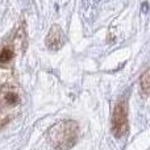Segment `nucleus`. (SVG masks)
<instances>
[{"label":"nucleus","instance_id":"nucleus-2","mask_svg":"<svg viewBox=\"0 0 150 150\" xmlns=\"http://www.w3.org/2000/svg\"><path fill=\"white\" fill-rule=\"evenodd\" d=\"M129 124H128V105L125 101H120L116 105L112 117V130L116 137H122L128 133Z\"/></svg>","mask_w":150,"mask_h":150},{"label":"nucleus","instance_id":"nucleus-6","mask_svg":"<svg viewBox=\"0 0 150 150\" xmlns=\"http://www.w3.org/2000/svg\"><path fill=\"white\" fill-rule=\"evenodd\" d=\"M140 84H141V88H142L144 95H148L149 93V70H146L145 74L142 75Z\"/></svg>","mask_w":150,"mask_h":150},{"label":"nucleus","instance_id":"nucleus-1","mask_svg":"<svg viewBox=\"0 0 150 150\" xmlns=\"http://www.w3.org/2000/svg\"><path fill=\"white\" fill-rule=\"evenodd\" d=\"M78 124L75 121H62L53 125L47 132L49 142L53 148L59 150L71 149L78 141Z\"/></svg>","mask_w":150,"mask_h":150},{"label":"nucleus","instance_id":"nucleus-4","mask_svg":"<svg viewBox=\"0 0 150 150\" xmlns=\"http://www.w3.org/2000/svg\"><path fill=\"white\" fill-rule=\"evenodd\" d=\"M66 38L65 34H63L62 29L58 25H53L52 29H50L49 34L46 37V45L50 50H58L63 46Z\"/></svg>","mask_w":150,"mask_h":150},{"label":"nucleus","instance_id":"nucleus-3","mask_svg":"<svg viewBox=\"0 0 150 150\" xmlns=\"http://www.w3.org/2000/svg\"><path fill=\"white\" fill-rule=\"evenodd\" d=\"M21 103L18 91L15 87H3L0 90V116L12 113Z\"/></svg>","mask_w":150,"mask_h":150},{"label":"nucleus","instance_id":"nucleus-5","mask_svg":"<svg viewBox=\"0 0 150 150\" xmlns=\"http://www.w3.org/2000/svg\"><path fill=\"white\" fill-rule=\"evenodd\" d=\"M13 58V52L9 47H3L0 49V65H7L12 61Z\"/></svg>","mask_w":150,"mask_h":150}]
</instances>
